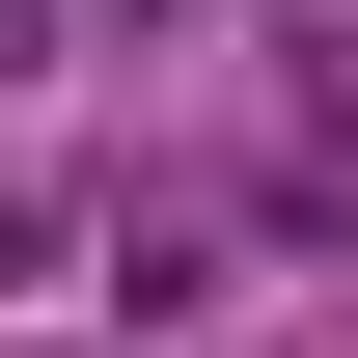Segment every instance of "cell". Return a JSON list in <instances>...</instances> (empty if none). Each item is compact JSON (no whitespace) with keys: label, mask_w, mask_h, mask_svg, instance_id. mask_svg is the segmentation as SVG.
<instances>
[{"label":"cell","mask_w":358,"mask_h":358,"mask_svg":"<svg viewBox=\"0 0 358 358\" xmlns=\"http://www.w3.org/2000/svg\"><path fill=\"white\" fill-rule=\"evenodd\" d=\"M110 28H221V0H110Z\"/></svg>","instance_id":"cell-1"},{"label":"cell","mask_w":358,"mask_h":358,"mask_svg":"<svg viewBox=\"0 0 358 358\" xmlns=\"http://www.w3.org/2000/svg\"><path fill=\"white\" fill-rule=\"evenodd\" d=\"M0 275H28V193H0Z\"/></svg>","instance_id":"cell-2"}]
</instances>
